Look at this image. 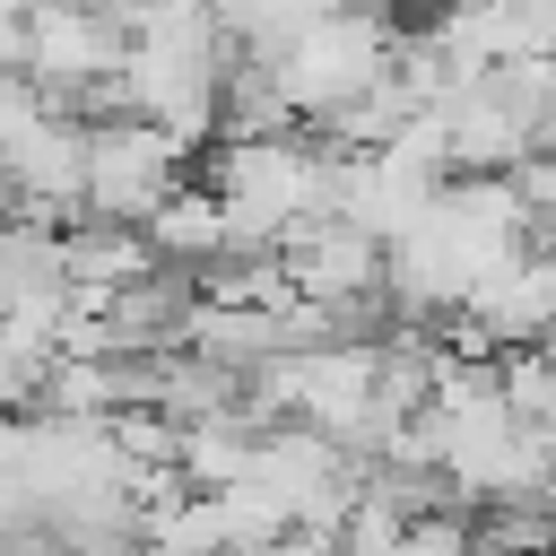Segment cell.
<instances>
[{
    "mask_svg": "<svg viewBox=\"0 0 556 556\" xmlns=\"http://www.w3.org/2000/svg\"><path fill=\"white\" fill-rule=\"evenodd\" d=\"M191 174V156L139 122V113H113V122H87V165H78V217H113V226H139L174 182Z\"/></svg>",
    "mask_w": 556,
    "mask_h": 556,
    "instance_id": "cell-1",
    "label": "cell"
},
{
    "mask_svg": "<svg viewBox=\"0 0 556 556\" xmlns=\"http://www.w3.org/2000/svg\"><path fill=\"white\" fill-rule=\"evenodd\" d=\"M278 261H287L295 295H313V304H365V295H382V235H365L348 217H295L278 235Z\"/></svg>",
    "mask_w": 556,
    "mask_h": 556,
    "instance_id": "cell-2",
    "label": "cell"
},
{
    "mask_svg": "<svg viewBox=\"0 0 556 556\" xmlns=\"http://www.w3.org/2000/svg\"><path fill=\"white\" fill-rule=\"evenodd\" d=\"M139 235H148V252H156V269H208L217 252H226V200L200 182V174H182L148 217H139Z\"/></svg>",
    "mask_w": 556,
    "mask_h": 556,
    "instance_id": "cell-3",
    "label": "cell"
},
{
    "mask_svg": "<svg viewBox=\"0 0 556 556\" xmlns=\"http://www.w3.org/2000/svg\"><path fill=\"white\" fill-rule=\"evenodd\" d=\"M156 252L139 226H113V217H70L61 226V287H130L148 278Z\"/></svg>",
    "mask_w": 556,
    "mask_h": 556,
    "instance_id": "cell-4",
    "label": "cell"
}]
</instances>
